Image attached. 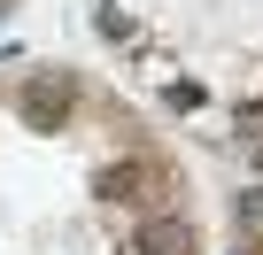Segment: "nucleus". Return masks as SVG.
Returning <instances> with one entry per match:
<instances>
[{
	"mask_svg": "<svg viewBox=\"0 0 263 255\" xmlns=\"http://www.w3.org/2000/svg\"><path fill=\"white\" fill-rule=\"evenodd\" d=\"M70 101H78V85H70L62 70H47V77H31V85H24V124H39V132H54V124L70 116Z\"/></svg>",
	"mask_w": 263,
	"mask_h": 255,
	"instance_id": "1",
	"label": "nucleus"
},
{
	"mask_svg": "<svg viewBox=\"0 0 263 255\" xmlns=\"http://www.w3.org/2000/svg\"><path fill=\"white\" fill-rule=\"evenodd\" d=\"M155 186H163V178H155L147 163H108V170H101V201H147Z\"/></svg>",
	"mask_w": 263,
	"mask_h": 255,
	"instance_id": "2",
	"label": "nucleus"
},
{
	"mask_svg": "<svg viewBox=\"0 0 263 255\" xmlns=\"http://www.w3.org/2000/svg\"><path fill=\"white\" fill-rule=\"evenodd\" d=\"M140 255H194V232L171 217V224H147L140 232Z\"/></svg>",
	"mask_w": 263,
	"mask_h": 255,
	"instance_id": "3",
	"label": "nucleus"
}]
</instances>
